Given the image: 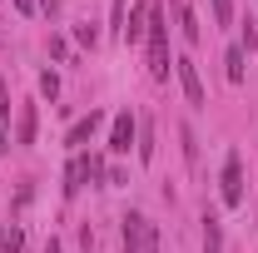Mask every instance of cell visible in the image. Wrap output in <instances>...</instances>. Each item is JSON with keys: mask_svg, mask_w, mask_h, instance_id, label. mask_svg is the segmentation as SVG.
<instances>
[{"mask_svg": "<svg viewBox=\"0 0 258 253\" xmlns=\"http://www.w3.org/2000/svg\"><path fill=\"white\" fill-rule=\"evenodd\" d=\"M144 40H149V75H154V80L164 85L174 65H169V20H164V10L154 5V0H149V20H144Z\"/></svg>", "mask_w": 258, "mask_h": 253, "instance_id": "cell-1", "label": "cell"}, {"mask_svg": "<svg viewBox=\"0 0 258 253\" xmlns=\"http://www.w3.org/2000/svg\"><path fill=\"white\" fill-rule=\"evenodd\" d=\"M119 223H124V228H119V233H124V253H159V228L144 219V214L129 209Z\"/></svg>", "mask_w": 258, "mask_h": 253, "instance_id": "cell-2", "label": "cell"}, {"mask_svg": "<svg viewBox=\"0 0 258 253\" xmlns=\"http://www.w3.org/2000/svg\"><path fill=\"white\" fill-rule=\"evenodd\" d=\"M174 75H179V85H184V99H189L194 109H204L209 95H204V80H199V65L184 55V60H174Z\"/></svg>", "mask_w": 258, "mask_h": 253, "instance_id": "cell-3", "label": "cell"}, {"mask_svg": "<svg viewBox=\"0 0 258 253\" xmlns=\"http://www.w3.org/2000/svg\"><path fill=\"white\" fill-rule=\"evenodd\" d=\"M134 134H139V119H134L129 109H119V114H114V124H109V154H129Z\"/></svg>", "mask_w": 258, "mask_h": 253, "instance_id": "cell-4", "label": "cell"}, {"mask_svg": "<svg viewBox=\"0 0 258 253\" xmlns=\"http://www.w3.org/2000/svg\"><path fill=\"white\" fill-rule=\"evenodd\" d=\"M95 174H99L95 159H90V154H75V159H70V169H64V199H75V194L85 189V179H95Z\"/></svg>", "mask_w": 258, "mask_h": 253, "instance_id": "cell-5", "label": "cell"}, {"mask_svg": "<svg viewBox=\"0 0 258 253\" xmlns=\"http://www.w3.org/2000/svg\"><path fill=\"white\" fill-rule=\"evenodd\" d=\"M224 204H228V209L243 204V159H238V154L224 159Z\"/></svg>", "mask_w": 258, "mask_h": 253, "instance_id": "cell-6", "label": "cell"}, {"mask_svg": "<svg viewBox=\"0 0 258 253\" xmlns=\"http://www.w3.org/2000/svg\"><path fill=\"white\" fill-rule=\"evenodd\" d=\"M99 124H104V114H99V109H90V114H85L80 124H70V134H64V144H70L75 154H85V144L95 139V129H99Z\"/></svg>", "mask_w": 258, "mask_h": 253, "instance_id": "cell-7", "label": "cell"}, {"mask_svg": "<svg viewBox=\"0 0 258 253\" xmlns=\"http://www.w3.org/2000/svg\"><path fill=\"white\" fill-rule=\"evenodd\" d=\"M174 20H179V30H184V40H189V45H199V40H204V30H199V20H194V5H189V0H174Z\"/></svg>", "mask_w": 258, "mask_h": 253, "instance_id": "cell-8", "label": "cell"}, {"mask_svg": "<svg viewBox=\"0 0 258 253\" xmlns=\"http://www.w3.org/2000/svg\"><path fill=\"white\" fill-rule=\"evenodd\" d=\"M204 253H224V223H219V214H204Z\"/></svg>", "mask_w": 258, "mask_h": 253, "instance_id": "cell-9", "label": "cell"}, {"mask_svg": "<svg viewBox=\"0 0 258 253\" xmlns=\"http://www.w3.org/2000/svg\"><path fill=\"white\" fill-rule=\"evenodd\" d=\"M224 75H228V85H243V45H228V55H224Z\"/></svg>", "mask_w": 258, "mask_h": 253, "instance_id": "cell-10", "label": "cell"}, {"mask_svg": "<svg viewBox=\"0 0 258 253\" xmlns=\"http://www.w3.org/2000/svg\"><path fill=\"white\" fill-rule=\"evenodd\" d=\"M15 144H35V104H20V124H15Z\"/></svg>", "mask_w": 258, "mask_h": 253, "instance_id": "cell-11", "label": "cell"}, {"mask_svg": "<svg viewBox=\"0 0 258 253\" xmlns=\"http://www.w3.org/2000/svg\"><path fill=\"white\" fill-rule=\"evenodd\" d=\"M134 149H139V164H149V159H154V124H149V119L139 124V144H134Z\"/></svg>", "mask_w": 258, "mask_h": 253, "instance_id": "cell-12", "label": "cell"}, {"mask_svg": "<svg viewBox=\"0 0 258 253\" xmlns=\"http://www.w3.org/2000/svg\"><path fill=\"white\" fill-rule=\"evenodd\" d=\"M144 20H149V0H144V5H139L134 15H129V25H124V40H129V45H134V40L144 35Z\"/></svg>", "mask_w": 258, "mask_h": 253, "instance_id": "cell-13", "label": "cell"}, {"mask_svg": "<svg viewBox=\"0 0 258 253\" xmlns=\"http://www.w3.org/2000/svg\"><path fill=\"white\" fill-rule=\"evenodd\" d=\"M214 5V20L219 25H233V0H209Z\"/></svg>", "mask_w": 258, "mask_h": 253, "instance_id": "cell-14", "label": "cell"}, {"mask_svg": "<svg viewBox=\"0 0 258 253\" xmlns=\"http://www.w3.org/2000/svg\"><path fill=\"white\" fill-rule=\"evenodd\" d=\"M40 95H50V99L60 95V80H55V70H45V75H40Z\"/></svg>", "mask_w": 258, "mask_h": 253, "instance_id": "cell-15", "label": "cell"}, {"mask_svg": "<svg viewBox=\"0 0 258 253\" xmlns=\"http://www.w3.org/2000/svg\"><path fill=\"white\" fill-rule=\"evenodd\" d=\"M75 35H80V45H95V40H99V30H95V25H80Z\"/></svg>", "mask_w": 258, "mask_h": 253, "instance_id": "cell-16", "label": "cell"}, {"mask_svg": "<svg viewBox=\"0 0 258 253\" xmlns=\"http://www.w3.org/2000/svg\"><path fill=\"white\" fill-rule=\"evenodd\" d=\"M0 253H10V228L0 223Z\"/></svg>", "mask_w": 258, "mask_h": 253, "instance_id": "cell-17", "label": "cell"}, {"mask_svg": "<svg viewBox=\"0 0 258 253\" xmlns=\"http://www.w3.org/2000/svg\"><path fill=\"white\" fill-rule=\"evenodd\" d=\"M15 10H20V15H30V10H35V0H15Z\"/></svg>", "mask_w": 258, "mask_h": 253, "instance_id": "cell-18", "label": "cell"}, {"mask_svg": "<svg viewBox=\"0 0 258 253\" xmlns=\"http://www.w3.org/2000/svg\"><path fill=\"white\" fill-rule=\"evenodd\" d=\"M45 253H60V243H55V238H45Z\"/></svg>", "mask_w": 258, "mask_h": 253, "instance_id": "cell-19", "label": "cell"}]
</instances>
